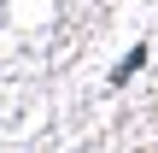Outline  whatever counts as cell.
Returning <instances> with one entry per match:
<instances>
[{"instance_id": "6da1fadb", "label": "cell", "mask_w": 158, "mask_h": 153, "mask_svg": "<svg viewBox=\"0 0 158 153\" xmlns=\"http://www.w3.org/2000/svg\"><path fill=\"white\" fill-rule=\"evenodd\" d=\"M141 65H147V47H129V53H123V65H117V71H111V83H117V88H123V83H129V77H135V71H141Z\"/></svg>"}]
</instances>
